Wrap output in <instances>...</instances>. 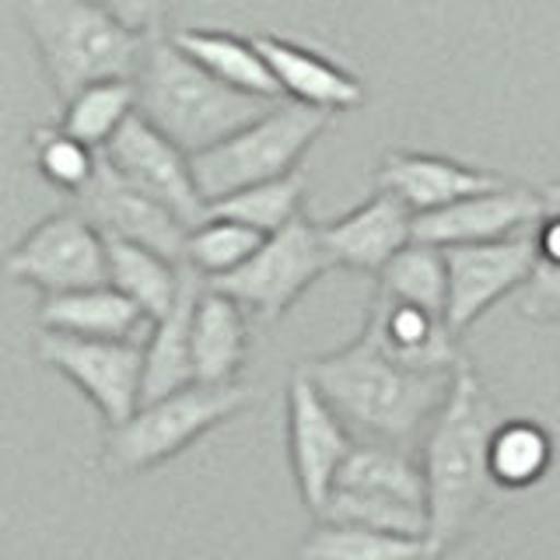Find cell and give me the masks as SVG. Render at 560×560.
<instances>
[{"label": "cell", "mask_w": 560, "mask_h": 560, "mask_svg": "<svg viewBox=\"0 0 560 560\" xmlns=\"http://www.w3.org/2000/svg\"><path fill=\"white\" fill-rule=\"evenodd\" d=\"M203 284L207 280L183 262L179 298L162 319L151 323V337L144 343V399L140 402L197 382V372H192V312H197Z\"/></svg>", "instance_id": "cell-19"}, {"label": "cell", "mask_w": 560, "mask_h": 560, "mask_svg": "<svg viewBox=\"0 0 560 560\" xmlns=\"http://www.w3.org/2000/svg\"><path fill=\"white\" fill-rule=\"evenodd\" d=\"M172 43L218 81L238 88V92L280 102L277 78L267 57L259 52L256 39H242V35L221 28H179L172 32Z\"/></svg>", "instance_id": "cell-23"}, {"label": "cell", "mask_w": 560, "mask_h": 560, "mask_svg": "<svg viewBox=\"0 0 560 560\" xmlns=\"http://www.w3.org/2000/svg\"><path fill=\"white\" fill-rule=\"evenodd\" d=\"M137 116V78H105L84 84L63 102V122L88 148L102 151L109 140L127 127V119Z\"/></svg>", "instance_id": "cell-27"}, {"label": "cell", "mask_w": 560, "mask_h": 560, "mask_svg": "<svg viewBox=\"0 0 560 560\" xmlns=\"http://www.w3.org/2000/svg\"><path fill=\"white\" fill-rule=\"evenodd\" d=\"M273 105L218 81L172 43V35H151L148 57L137 74V113L154 122L186 154H200L218 140L249 127Z\"/></svg>", "instance_id": "cell-3"}, {"label": "cell", "mask_w": 560, "mask_h": 560, "mask_svg": "<svg viewBox=\"0 0 560 560\" xmlns=\"http://www.w3.org/2000/svg\"><path fill=\"white\" fill-rule=\"evenodd\" d=\"M105 267H109V284L127 294L151 323L162 319L179 298L183 262L168 259L151 245L105 235Z\"/></svg>", "instance_id": "cell-22"}, {"label": "cell", "mask_w": 560, "mask_h": 560, "mask_svg": "<svg viewBox=\"0 0 560 560\" xmlns=\"http://www.w3.org/2000/svg\"><path fill=\"white\" fill-rule=\"evenodd\" d=\"M22 22L63 102L84 84L137 78L151 46L105 0H22Z\"/></svg>", "instance_id": "cell-4"}, {"label": "cell", "mask_w": 560, "mask_h": 560, "mask_svg": "<svg viewBox=\"0 0 560 560\" xmlns=\"http://www.w3.org/2000/svg\"><path fill=\"white\" fill-rule=\"evenodd\" d=\"M319 235L332 267L378 277L385 262L413 242V210L389 189H378L361 207L319 224Z\"/></svg>", "instance_id": "cell-15"}, {"label": "cell", "mask_w": 560, "mask_h": 560, "mask_svg": "<svg viewBox=\"0 0 560 560\" xmlns=\"http://www.w3.org/2000/svg\"><path fill=\"white\" fill-rule=\"evenodd\" d=\"M498 424L501 420L483 382L463 361L455 368L442 410L424 431V452H420L428 483V542L434 557L452 550L469 533V525L480 518L498 490L487 466L490 434Z\"/></svg>", "instance_id": "cell-2"}, {"label": "cell", "mask_w": 560, "mask_h": 560, "mask_svg": "<svg viewBox=\"0 0 560 560\" xmlns=\"http://www.w3.org/2000/svg\"><path fill=\"white\" fill-rule=\"evenodd\" d=\"M35 354L95 402L105 428L130 420L144 399V343L137 340H92L43 329Z\"/></svg>", "instance_id": "cell-9"}, {"label": "cell", "mask_w": 560, "mask_h": 560, "mask_svg": "<svg viewBox=\"0 0 560 560\" xmlns=\"http://www.w3.org/2000/svg\"><path fill=\"white\" fill-rule=\"evenodd\" d=\"M102 158L119 175H127L133 186L144 189L148 197L165 203L186 228L207 218V200L197 186L192 154H186L140 113L130 116L127 127L102 148Z\"/></svg>", "instance_id": "cell-12"}, {"label": "cell", "mask_w": 560, "mask_h": 560, "mask_svg": "<svg viewBox=\"0 0 560 560\" xmlns=\"http://www.w3.org/2000/svg\"><path fill=\"white\" fill-rule=\"evenodd\" d=\"M253 407L249 385H203L192 382L168 396L140 402L137 413L105 431L102 466L109 477H137L183 455L207 431Z\"/></svg>", "instance_id": "cell-5"}, {"label": "cell", "mask_w": 560, "mask_h": 560, "mask_svg": "<svg viewBox=\"0 0 560 560\" xmlns=\"http://www.w3.org/2000/svg\"><path fill=\"white\" fill-rule=\"evenodd\" d=\"M375 179L378 189H389L413 214H428V210L448 207L463 197H472V192L494 189L504 183L494 172L452 162V158L442 154H417V151H389L382 158Z\"/></svg>", "instance_id": "cell-16"}, {"label": "cell", "mask_w": 560, "mask_h": 560, "mask_svg": "<svg viewBox=\"0 0 560 560\" xmlns=\"http://www.w3.org/2000/svg\"><path fill=\"white\" fill-rule=\"evenodd\" d=\"M32 158L46 183L78 197V192L92 183L102 151L88 148L84 140H78L63 127H39L32 133Z\"/></svg>", "instance_id": "cell-32"}, {"label": "cell", "mask_w": 560, "mask_h": 560, "mask_svg": "<svg viewBox=\"0 0 560 560\" xmlns=\"http://www.w3.org/2000/svg\"><path fill=\"white\" fill-rule=\"evenodd\" d=\"M368 326L375 329L378 343L389 354L420 372H452L459 368V347H455V332L448 329L445 315L428 312L420 305L393 302L389 294L375 291V302L368 308Z\"/></svg>", "instance_id": "cell-18"}, {"label": "cell", "mask_w": 560, "mask_h": 560, "mask_svg": "<svg viewBox=\"0 0 560 560\" xmlns=\"http://www.w3.org/2000/svg\"><path fill=\"white\" fill-rule=\"evenodd\" d=\"M78 210L102 235L151 245L168 259L183 262L189 228L165 203H158L140 186H133L127 175H119L105 158H98L92 183L78 192Z\"/></svg>", "instance_id": "cell-13"}, {"label": "cell", "mask_w": 560, "mask_h": 560, "mask_svg": "<svg viewBox=\"0 0 560 560\" xmlns=\"http://www.w3.org/2000/svg\"><path fill=\"white\" fill-rule=\"evenodd\" d=\"M315 518L364 525V529L402 533V536H428V508L364 494V490H347V487H332L323 512Z\"/></svg>", "instance_id": "cell-31"}, {"label": "cell", "mask_w": 560, "mask_h": 560, "mask_svg": "<svg viewBox=\"0 0 560 560\" xmlns=\"http://www.w3.org/2000/svg\"><path fill=\"white\" fill-rule=\"evenodd\" d=\"M262 238L267 235L256 232L249 224L207 214L200 224L189 228L186 245H183V262L189 270H197L203 280H214V277L238 270L242 262L259 249Z\"/></svg>", "instance_id": "cell-30"}, {"label": "cell", "mask_w": 560, "mask_h": 560, "mask_svg": "<svg viewBox=\"0 0 560 560\" xmlns=\"http://www.w3.org/2000/svg\"><path fill=\"white\" fill-rule=\"evenodd\" d=\"M122 22L133 25L137 32L144 35H162V25L172 11L175 0H105Z\"/></svg>", "instance_id": "cell-33"}, {"label": "cell", "mask_w": 560, "mask_h": 560, "mask_svg": "<svg viewBox=\"0 0 560 560\" xmlns=\"http://www.w3.org/2000/svg\"><path fill=\"white\" fill-rule=\"evenodd\" d=\"M245 350H249L245 308L224 291L203 284L197 312H192V372H197V382H235L245 364Z\"/></svg>", "instance_id": "cell-21"}, {"label": "cell", "mask_w": 560, "mask_h": 560, "mask_svg": "<svg viewBox=\"0 0 560 560\" xmlns=\"http://www.w3.org/2000/svg\"><path fill=\"white\" fill-rule=\"evenodd\" d=\"M35 319H39L43 329L70 332V337H92V340H137V332L151 326L148 315L113 284L46 294Z\"/></svg>", "instance_id": "cell-20"}, {"label": "cell", "mask_w": 560, "mask_h": 560, "mask_svg": "<svg viewBox=\"0 0 560 560\" xmlns=\"http://www.w3.org/2000/svg\"><path fill=\"white\" fill-rule=\"evenodd\" d=\"M448 305L445 323L459 337L504 294L529 284L536 270V235L533 228L494 242L448 245Z\"/></svg>", "instance_id": "cell-11"}, {"label": "cell", "mask_w": 560, "mask_h": 560, "mask_svg": "<svg viewBox=\"0 0 560 560\" xmlns=\"http://www.w3.org/2000/svg\"><path fill=\"white\" fill-rule=\"evenodd\" d=\"M4 273L43 291V298L109 284L105 235L81 210H57L14 242L4 256Z\"/></svg>", "instance_id": "cell-8"}, {"label": "cell", "mask_w": 560, "mask_h": 560, "mask_svg": "<svg viewBox=\"0 0 560 560\" xmlns=\"http://www.w3.org/2000/svg\"><path fill=\"white\" fill-rule=\"evenodd\" d=\"M337 487L428 508V483H424L420 463H413L402 448L378 445V442L354 445V452L347 455V463L337 477Z\"/></svg>", "instance_id": "cell-25"}, {"label": "cell", "mask_w": 560, "mask_h": 560, "mask_svg": "<svg viewBox=\"0 0 560 560\" xmlns=\"http://www.w3.org/2000/svg\"><path fill=\"white\" fill-rule=\"evenodd\" d=\"M259 52L267 57L280 98H291L298 105H312L323 113L358 109L364 102V84L350 70L326 60L302 43L280 39V35H256Z\"/></svg>", "instance_id": "cell-17"}, {"label": "cell", "mask_w": 560, "mask_h": 560, "mask_svg": "<svg viewBox=\"0 0 560 560\" xmlns=\"http://www.w3.org/2000/svg\"><path fill=\"white\" fill-rule=\"evenodd\" d=\"M302 200H305V172L294 168L288 175H280V179H267L245 186L238 192H228V197L207 203V214L232 218L256 228L262 235H273L302 214Z\"/></svg>", "instance_id": "cell-29"}, {"label": "cell", "mask_w": 560, "mask_h": 560, "mask_svg": "<svg viewBox=\"0 0 560 560\" xmlns=\"http://www.w3.org/2000/svg\"><path fill=\"white\" fill-rule=\"evenodd\" d=\"M378 291L393 302L420 305L428 312L445 315L448 305V262L445 249L431 242H407L402 249L385 262L378 273Z\"/></svg>", "instance_id": "cell-28"}, {"label": "cell", "mask_w": 560, "mask_h": 560, "mask_svg": "<svg viewBox=\"0 0 560 560\" xmlns=\"http://www.w3.org/2000/svg\"><path fill=\"white\" fill-rule=\"evenodd\" d=\"M302 372L350 431L393 448H407L428 431L455 378V368L420 372L396 361L368 323L347 347L305 361Z\"/></svg>", "instance_id": "cell-1"}, {"label": "cell", "mask_w": 560, "mask_h": 560, "mask_svg": "<svg viewBox=\"0 0 560 560\" xmlns=\"http://www.w3.org/2000/svg\"><path fill=\"white\" fill-rule=\"evenodd\" d=\"M332 113L298 102H273L249 127L218 140L214 148L192 154V172L207 203L245 186L280 179L302 165L305 151L329 127Z\"/></svg>", "instance_id": "cell-6"}, {"label": "cell", "mask_w": 560, "mask_h": 560, "mask_svg": "<svg viewBox=\"0 0 560 560\" xmlns=\"http://www.w3.org/2000/svg\"><path fill=\"white\" fill-rule=\"evenodd\" d=\"M329 270L332 259L323 245L319 224L298 214L280 232L262 238L259 249L238 270L207 280V284L224 291L228 298H235L245 312L270 326L284 312H291L298 298Z\"/></svg>", "instance_id": "cell-7"}, {"label": "cell", "mask_w": 560, "mask_h": 560, "mask_svg": "<svg viewBox=\"0 0 560 560\" xmlns=\"http://www.w3.org/2000/svg\"><path fill=\"white\" fill-rule=\"evenodd\" d=\"M354 431L343 417L315 389V382L298 368L288 382V459L305 508L312 515L323 512L329 490L354 452Z\"/></svg>", "instance_id": "cell-10"}, {"label": "cell", "mask_w": 560, "mask_h": 560, "mask_svg": "<svg viewBox=\"0 0 560 560\" xmlns=\"http://www.w3.org/2000/svg\"><path fill=\"white\" fill-rule=\"evenodd\" d=\"M547 214V197L529 186L501 183L494 189L472 192L448 207L413 214V238L431 245H472V242H494L508 238L525 228H536Z\"/></svg>", "instance_id": "cell-14"}, {"label": "cell", "mask_w": 560, "mask_h": 560, "mask_svg": "<svg viewBox=\"0 0 560 560\" xmlns=\"http://www.w3.org/2000/svg\"><path fill=\"white\" fill-rule=\"evenodd\" d=\"M487 466L498 490H529L553 466V438L529 417L501 420L490 434Z\"/></svg>", "instance_id": "cell-26"}, {"label": "cell", "mask_w": 560, "mask_h": 560, "mask_svg": "<svg viewBox=\"0 0 560 560\" xmlns=\"http://www.w3.org/2000/svg\"><path fill=\"white\" fill-rule=\"evenodd\" d=\"M302 560H438L428 536L364 529L319 518L302 542Z\"/></svg>", "instance_id": "cell-24"}]
</instances>
